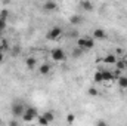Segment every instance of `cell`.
I'll use <instances>...</instances> for the list:
<instances>
[{"mask_svg": "<svg viewBox=\"0 0 127 126\" xmlns=\"http://www.w3.org/2000/svg\"><path fill=\"white\" fill-rule=\"evenodd\" d=\"M77 46L81 48L83 51H89L95 46V39L93 37H80L77 40Z\"/></svg>", "mask_w": 127, "mask_h": 126, "instance_id": "1", "label": "cell"}, {"mask_svg": "<svg viewBox=\"0 0 127 126\" xmlns=\"http://www.w3.org/2000/svg\"><path fill=\"white\" fill-rule=\"evenodd\" d=\"M38 111L35 107H25V113L22 114V120L24 122H32L34 119H37Z\"/></svg>", "mask_w": 127, "mask_h": 126, "instance_id": "2", "label": "cell"}, {"mask_svg": "<svg viewBox=\"0 0 127 126\" xmlns=\"http://www.w3.org/2000/svg\"><path fill=\"white\" fill-rule=\"evenodd\" d=\"M10 111H12V114H13L15 117H22V114L25 113V105H24L22 102L15 101V102H12V105H10Z\"/></svg>", "mask_w": 127, "mask_h": 126, "instance_id": "3", "label": "cell"}, {"mask_svg": "<svg viewBox=\"0 0 127 126\" xmlns=\"http://www.w3.org/2000/svg\"><path fill=\"white\" fill-rule=\"evenodd\" d=\"M50 57H52V60H53L55 63H64V61L66 60L65 51H64V49H61V48H55V49H52Z\"/></svg>", "mask_w": 127, "mask_h": 126, "instance_id": "4", "label": "cell"}, {"mask_svg": "<svg viewBox=\"0 0 127 126\" xmlns=\"http://www.w3.org/2000/svg\"><path fill=\"white\" fill-rule=\"evenodd\" d=\"M62 36V28L61 27H52L49 31L46 33V39L47 40H58Z\"/></svg>", "mask_w": 127, "mask_h": 126, "instance_id": "5", "label": "cell"}, {"mask_svg": "<svg viewBox=\"0 0 127 126\" xmlns=\"http://www.w3.org/2000/svg\"><path fill=\"white\" fill-rule=\"evenodd\" d=\"M43 9L46 12H55V10H58V3L55 0H46L43 3Z\"/></svg>", "mask_w": 127, "mask_h": 126, "instance_id": "6", "label": "cell"}, {"mask_svg": "<svg viewBox=\"0 0 127 126\" xmlns=\"http://www.w3.org/2000/svg\"><path fill=\"white\" fill-rule=\"evenodd\" d=\"M50 71H52V65H50V64H47V63L41 64V65L38 67V73H40L41 76H47Z\"/></svg>", "mask_w": 127, "mask_h": 126, "instance_id": "7", "label": "cell"}, {"mask_svg": "<svg viewBox=\"0 0 127 126\" xmlns=\"http://www.w3.org/2000/svg\"><path fill=\"white\" fill-rule=\"evenodd\" d=\"M102 76H103V82H112V80L117 79L115 74L109 70H102Z\"/></svg>", "mask_w": 127, "mask_h": 126, "instance_id": "8", "label": "cell"}, {"mask_svg": "<svg viewBox=\"0 0 127 126\" xmlns=\"http://www.w3.org/2000/svg\"><path fill=\"white\" fill-rule=\"evenodd\" d=\"M80 7L83 9V10H87V12H92L93 10V3L90 1V0H81L80 1Z\"/></svg>", "mask_w": 127, "mask_h": 126, "instance_id": "9", "label": "cell"}, {"mask_svg": "<svg viewBox=\"0 0 127 126\" xmlns=\"http://www.w3.org/2000/svg\"><path fill=\"white\" fill-rule=\"evenodd\" d=\"M103 63L108 64V65H114V64L117 63V57H115L114 54H108V55L103 58Z\"/></svg>", "mask_w": 127, "mask_h": 126, "instance_id": "10", "label": "cell"}, {"mask_svg": "<svg viewBox=\"0 0 127 126\" xmlns=\"http://www.w3.org/2000/svg\"><path fill=\"white\" fill-rule=\"evenodd\" d=\"M105 37H106V33H105V30H102V28H96L95 31H93V39L103 40Z\"/></svg>", "mask_w": 127, "mask_h": 126, "instance_id": "11", "label": "cell"}, {"mask_svg": "<svg viewBox=\"0 0 127 126\" xmlns=\"http://www.w3.org/2000/svg\"><path fill=\"white\" fill-rule=\"evenodd\" d=\"M25 65H27V68H28V70H34V68L37 67V61H35V58L28 57V58L25 60Z\"/></svg>", "mask_w": 127, "mask_h": 126, "instance_id": "12", "label": "cell"}, {"mask_svg": "<svg viewBox=\"0 0 127 126\" xmlns=\"http://www.w3.org/2000/svg\"><path fill=\"white\" fill-rule=\"evenodd\" d=\"M117 82H118V86L121 89H127V76H120L117 79Z\"/></svg>", "mask_w": 127, "mask_h": 126, "instance_id": "13", "label": "cell"}, {"mask_svg": "<svg viewBox=\"0 0 127 126\" xmlns=\"http://www.w3.org/2000/svg\"><path fill=\"white\" fill-rule=\"evenodd\" d=\"M81 19H83V18H81L80 15H71V16H69V22H71L72 25L80 24V22H81Z\"/></svg>", "mask_w": 127, "mask_h": 126, "instance_id": "14", "label": "cell"}, {"mask_svg": "<svg viewBox=\"0 0 127 126\" xmlns=\"http://www.w3.org/2000/svg\"><path fill=\"white\" fill-rule=\"evenodd\" d=\"M93 80H95L96 83H100V82H103V76H102V70H97L95 74H93Z\"/></svg>", "mask_w": 127, "mask_h": 126, "instance_id": "15", "label": "cell"}, {"mask_svg": "<svg viewBox=\"0 0 127 126\" xmlns=\"http://www.w3.org/2000/svg\"><path fill=\"white\" fill-rule=\"evenodd\" d=\"M37 122H38V125H49L50 122L44 117V114H38L37 116Z\"/></svg>", "mask_w": 127, "mask_h": 126, "instance_id": "16", "label": "cell"}, {"mask_svg": "<svg viewBox=\"0 0 127 126\" xmlns=\"http://www.w3.org/2000/svg\"><path fill=\"white\" fill-rule=\"evenodd\" d=\"M7 49H9V42H7L6 39L0 40V51H1V52H6Z\"/></svg>", "mask_w": 127, "mask_h": 126, "instance_id": "17", "label": "cell"}, {"mask_svg": "<svg viewBox=\"0 0 127 126\" xmlns=\"http://www.w3.org/2000/svg\"><path fill=\"white\" fill-rule=\"evenodd\" d=\"M114 65H115V68H117V70H124V68H126V63H124L123 60H121V61H118V60H117V63L114 64Z\"/></svg>", "mask_w": 127, "mask_h": 126, "instance_id": "18", "label": "cell"}, {"mask_svg": "<svg viewBox=\"0 0 127 126\" xmlns=\"http://www.w3.org/2000/svg\"><path fill=\"white\" fill-rule=\"evenodd\" d=\"M0 18H3V19H7V18H9V10H7L6 7H3V9L0 10Z\"/></svg>", "mask_w": 127, "mask_h": 126, "instance_id": "19", "label": "cell"}, {"mask_svg": "<svg viewBox=\"0 0 127 126\" xmlns=\"http://www.w3.org/2000/svg\"><path fill=\"white\" fill-rule=\"evenodd\" d=\"M81 52H83V49L77 46V49H74V51H72V57H75V58H78V57H81Z\"/></svg>", "mask_w": 127, "mask_h": 126, "instance_id": "20", "label": "cell"}, {"mask_svg": "<svg viewBox=\"0 0 127 126\" xmlns=\"http://www.w3.org/2000/svg\"><path fill=\"white\" fill-rule=\"evenodd\" d=\"M43 114H44V117H46L49 122H53L55 116H53V113H52V111H46V113H43Z\"/></svg>", "mask_w": 127, "mask_h": 126, "instance_id": "21", "label": "cell"}, {"mask_svg": "<svg viewBox=\"0 0 127 126\" xmlns=\"http://www.w3.org/2000/svg\"><path fill=\"white\" fill-rule=\"evenodd\" d=\"M87 94L90 95V96H97V95H99V91H97L96 88H90V89L87 91Z\"/></svg>", "mask_w": 127, "mask_h": 126, "instance_id": "22", "label": "cell"}, {"mask_svg": "<svg viewBox=\"0 0 127 126\" xmlns=\"http://www.w3.org/2000/svg\"><path fill=\"white\" fill-rule=\"evenodd\" d=\"M66 122H68L69 125L74 123V122H75V114H68V116H66Z\"/></svg>", "mask_w": 127, "mask_h": 126, "instance_id": "23", "label": "cell"}, {"mask_svg": "<svg viewBox=\"0 0 127 126\" xmlns=\"http://www.w3.org/2000/svg\"><path fill=\"white\" fill-rule=\"evenodd\" d=\"M6 19H3V18H0V33L4 31V28H6Z\"/></svg>", "mask_w": 127, "mask_h": 126, "instance_id": "24", "label": "cell"}, {"mask_svg": "<svg viewBox=\"0 0 127 126\" xmlns=\"http://www.w3.org/2000/svg\"><path fill=\"white\" fill-rule=\"evenodd\" d=\"M1 63H4V52H1L0 51V64Z\"/></svg>", "mask_w": 127, "mask_h": 126, "instance_id": "25", "label": "cell"}, {"mask_svg": "<svg viewBox=\"0 0 127 126\" xmlns=\"http://www.w3.org/2000/svg\"><path fill=\"white\" fill-rule=\"evenodd\" d=\"M1 3H3V6H7L10 3V0H1Z\"/></svg>", "mask_w": 127, "mask_h": 126, "instance_id": "26", "label": "cell"}, {"mask_svg": "<svg viewBox=\"0 0 127 126\" xmlns=\"http://www.w3.org/2000/svg\"><path fill=\"white\" fill-rule=\"evenodd\" d=\"M123 61L126 63V68H127V54H124V55H123Z\"/></svg>", "mask_w": 127, "mask_h": 126, "instance_id": "27", "label": "cell"}, {"mask_svg": "<svg viewBox=\"0 0 127 126\" xmlns=\"http://www.w3.org/2000/svg\"><path fill=\"white\" fill-rule=\"evenodd\" d=\"M0 123H1V120H0Z\"/></svg>", "mask_w": 127, "mask_h": 126, "instance_id": "28", "label": "cell"}]
</instances>
